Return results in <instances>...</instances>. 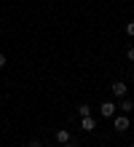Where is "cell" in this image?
<instances>
[{"label":"cell","mask_w":134,"mask_h":147,"mask_svg":"<svg viewBox=\"0 0 134 147\" xmlns=\"http://www.w3.org/2000/svg\"><path fill=\"white\" fill-rule=\"evenodd\" d=\"M56 142L59 144H67L70 142V131H67V128H59V131H56Z\"/></svg>","instance_id":"8992f818"},{"label":"cell","mask_w":134,"mask_h":147,"mask_svg":"<svg viewBox=\"0 0 134 147\" xmlns=\"http://www.w3.org/2000/svg\"><path fill=\"white\" fill-rule=\"evenodd\" d=\"M27 147H40V142H38V139H30V142H27Z\"/></svg>","instance_id":"30bf717a"},{"label":"cell","mask_w":134,"mask_h":147,"mask_svg":"<svg viewBox=\"0 0 134 147\" xmlns=\"http://www.w3.org/2000/svg\"><path fill=\"white\" fill-rule=\"evenodd\" d=\"M126 59H129V62H134V46L126 48Z\"/></svg>","instance_id":"9c48e42d"},{"label":"cell","mask_w":134,"mask_h":147,"mask_svg":"<svg viewBox=\"0 0 134 147\" xmlns=\"http://www.w3.org/2000/svg\"><path fill=\"white\" fill-rule=\"evenodd\" d=\"M62 147H75V144H73V142H67V144H62Z\"/></svg>","instance_id":"7c38bea8"},{"label":"cell","mask_w":134,"mask_h":147,"mask_svg":"<svg viewBox=\"0 0 134 147\" xmlns=\"http://www.w3.org/2000/svg\"><path fill=\"white\" fill-rule=\"evenodd\" d=\"M0 67H5V54H0Z\"/></svg>","instance_id":"8fae6325"},{"label":"cell","mask_w":134,"mask_h":147,"mask_svg":"<svg viewBox=\"0 0 134 147\" xmlns=\"http://www.w3.org/2000/svg\"><path fill=\"white\" fill-rule=\"evenodd\" d=\"M115 110H118V105H113V102H102V105H99V115H102L105 120H113Z\"/></svg>","instance_id":"6da1fadb"},{"label":"cell","mask_w":134,"mask_h":147,"mask_svg":"<svg viewBox=\"0 0 134 147\" xmlns=\"http://www.w3.org/2000/svg\"><path fill=\"white\" fill-rule=\"evenodd\" d=\"M80 128H83L86 134H88V131H94V128H97V120H94L91 115H86V118H80Z\"/></svg>","instance_id":"277c9868"},{"label":"cell","mask_w":134,"mask_h":147,"mask_svg":"<svg viewBox=\"0 0 134 147\" xmlns=\"http://www.w3.org/2000/svg\"><path fill=\"white\" fill-rule=\"evenodd\" d=\"M86 115H91V107H88V105H80L78 107V118H86Z\"/></svg>","instance_id":"52a82bcc"},{"label":"cell","mask_w":134,"mask_h":147,"mask_svg":"<svg viewBox=\"0 0 134 147\" xmlns=\"http://www.w3.org/2000/svg\"><path fill=\"white\" fill-rule=\"evenodd\" d=\"M110 91H113L118 99H123V96H126V83H123V80H115V83L110 86Z\"/></svg>","instance_id":"3957f363"},{"label":"cell","mask_w":134,"mask_h":147,"mask_svg":"<svg viewBox=\"0 0 134 147\" xmlns=\"http://www.w3.org/2000/svg\"><path fill=\"white\" fill-rule=\"evenodd\" d=\"M126 35L134 38V22H126Z\"/></svg>","instance_id":"ba28073f"},{"label":"cell","mask_w":134,"mask_h":147,"mask_svg":"<svg viewBox=\"0 0 134 147\" xmlns=\"http://www.w3.org/2000/svg\"><path fill=\"white\" fill-rule=\"evenodd\" d=\"M113 128L115 131H126L129 128V115H113Z\"/></svg>","instance_id":"7a4b0ae2"},{"label":"cell","mask_w":134,"mask_h":147,"mask_svg":"<svg viewBox=\"0 0 134 147\" xmlns=\"http://www.w3.org/2000/svg\"><path fill=\"white\" fill-rule=\"evenodd\" d=\"M118 110L123 112V115H129V112L134 110V105H131V99H129V96H123V99H121V105H118Z\"/></svg>","instance_id":"5b68a950"}]
</instances>
